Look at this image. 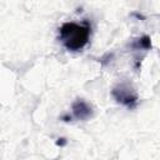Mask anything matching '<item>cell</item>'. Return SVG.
I'll list each match as a JSON object with an SVG mask.
<instances>
[{"label":"cell","instance_id":"6da1fadb","mask_svg":"<svg viewBox=\"0 0 160 160\" xmlns=\"http://www.w3.org/2000/svg\"><path fill=\"white\" fill-rule=\"evenodd\" d=\"M91 26L88 21L64 22L59 28V40L69 51H80L89 42Z\"/></svg>","mask_w":160,"mask_h":160},{"label":"cell","instance_id":"5b68a950","mask_svg":"<svg viewBox=\"0 0 160 160\" xmlns=\"http://www.w3.org/2000/svg\"><path fill=\"white\" fill-rule=\"evenodd\" d=\"M66 144V140L65 139H59L58 141H56V145H59V146H64Z\"/></svg>","mask_w":160,"mask_h":160},{"label":"cell","instance_id":"7a4b0ae2","mask_svg":"<svg viewBox=\"0 0 160 160\" xmlns=\"http://www.w3.org/2000/svg\"><path fill=\"white\" fill-rule=\"evenodd\" d=\"M111 95L119 104H121L129 109H134L138 105V100H139L138 92L129 84H125V82L118 84L116 86L112 88Z\"/></svg>","mask_w":160,"mask_h":160},{"label":"cell","instance_id":"277c9868","mask_svg":"<svg viewBox=\"0 0 160 160\" xmlns=\"http://www.w3.org/2000/svg\"><path fill=\"white\" fill-rule=\"evenodd\" d=\"M131 48L134 50H140V49L141 50H145V51L146 50H150L151 49V40H150V38L148 35H144V36L134 40L131 42Z\"/></svg>","mask_w":160,"mask_h":160},{"label":"cell","instance_id":"3957f363","mask_svg":"<svg viewBox=\"0 0 160 160\" xmlns=\"http://www.w3.org/2000/svg\"><path fill=\"white\" fill-rule=\"evenodd\" d=\"M71 110H72L74 118L78 120H82V121L90 119L94 114L92 108L82 99H76L71 105Z\"/></svg>","mask_w":160,"mask_h":160}]
</instances>
